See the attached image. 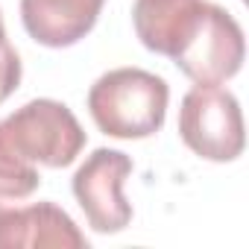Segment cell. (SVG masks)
I'll use <instances>...</instances> for the list:
<instances>
[{
	"instance_id": "obj_4",
	"label": "cell",
	"mask_w": 249,
	"mask_h": 249,
	"mask_svg": "<svg viewBox=\"0 0 249 249\" xmlns=\"http://www.w3.org/2000/svg\"><path fill=\"white\" fill-rule=\"evenodd\" d=\"M132 173V159L120 150H94L73 173V196L85 220L100 234L123 231L132 220V205L123 196V182Z\"/></svg>"
},
{
	"instance_id": "obj_9",
	"label": "cell",
	"mask_w": 249,
	"mask_h": 249,
	"mask_svg": "<svg viewBox=\"0 0 249 249\" xmlns=\"http://www.w3.org/2000/svg\"><path fill=\"white\" fill-rule=\"evenodd\" d=\"M41 185V176L30 164H12L0 159V199H27Z\"/></svg>"
},
{
	"instance_id": "obj_10",
	"label": "cell",
	"mask_w": 249,
	"mask_h": 249,
	"mask_svg": "<svg viewBox=\"0 0 249 249\" xmlns=\"http://www.w3.org/2000/svg\"><path fill=\"white\" fill-rule=\"evenodd\" d=\"M21 85V59L15 53V47L6 38L3 30V18H0V103H6Z\"/></svg>"
},
{
	"instance_id": "obj_3",
	"label": "cell",
	"mask_w": 249,
	"mask_h": 249,
	"mask_svg": "<svg viewBox=\"0 0 249 249\" xmlns=\"http://www.w3.org/2000/svg\"><path fill=\"white\" fill-rule=\"evenodd\" d=\"M179 135L199 159L234 161L246 144L237 97L220 85H194L182 97Z\"/></svg>"
},
{
	"instance_id": "obj_6",
	"label": "cell",
	"mask_w": 249,
	"mask_h": 249,
	"mask_svg": "<svg viewBox=\"0 0 249 249\" xmlns=\"http://www.w3.org/2000/svg\"><path fill=\"white\" fill-rule=\"evenodd\" d=\"M0 249H88V237L53 202L0 205Z\"/></svg>"
},
{
	"instance_id": "obj_5",
	"label": "cell",
	"mask_w": 249,
	"mask_h": 249,
	"mask_svg": "<svg viewBox=\"0 0 249 249\" xmlns=\"http://www.w3.org/2000/svg\"><path fill=\"white\" fill-rule=\"evenodd\" d=\"M246 56L240 24L217 3H208L205 21L194 41L173 59V65L196 85H220L231 79Z\"/></svg>"
},
{
	"instance_id": "obj_2",
	"label": "cell",
	"mask_w": 249,
	"mask_h": 249,
	"mask_svg": "<svg viewBox=\"0 0 249 249\" xmlns=\"http://www.w3.org/2000/svg\"><path fill=\"white\" fill-rule=\"evenodd\" d=\"M85 147L76 114L59 100H30L0 120V159L12 164L68 167Z\"/></svg>"
},
{
	"instance_id": "obj_1",
	"label": "cell",
	"mask_w": 249,
	"mask_h": 249,
	"mask_svg": "<svg viewBox=\"0 0 249 249\" xmlns=\"http://www.w3.org/2000/svg\"><path fill=\"white\" fill-rule=\"evenodd\" d=\"M170 88L161 76L141 68H114L88 91V111L108 138H150L164 126Z\"/></svg>"
},
{
	"instance_id": "obj_8",
	"label": "cell",
	"mask_w": 249,
	"mask_h": 249,
	"mask_svg": "<svg viewBox=\"0 0 249 249\" xmlns=\"http://www.w3.org/2000/svg\"><path fill=\"white\" fill-rule=\"evenodd\" d=\"M106 0H21V21L33 41L44 47H71L82 41Z\"/></svg>"
},
{
	"instance_id": "obj_7",
	"label": "cell",
	"mask_w": 249,
	"mask_h": 249,
	"mask_svg": "<svg viewBox=\"0 0 249 249\" xmlns=\"http://www.w3.org/2000/svg\"><path fill=\"white\" fill-rule=\"evenodd\" d=\"M205 12L208 0H135L132 24L147 50L176 59L199 33Z\"/></svg>"
}]
</instances>
